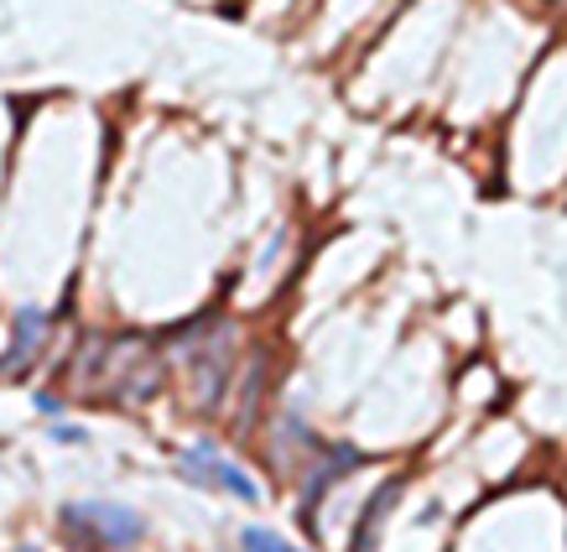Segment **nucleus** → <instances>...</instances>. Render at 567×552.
Segmentation results:
<instances>
[{"instance_id": "obj_1", "label": "nucleus", "mask_w": 567, "mask_h": 552, "mask_svg": "<svg viewBox=\"0 0 567 552\" xmlns=\"http://www.w3.org/2000/svg\"><path fill=\"white\" fill-rule=\"evenodd\" d=\"M182 470L198 474V479H214L219 490L240 495V500H260V485H255L240 464H230L224 454H214V443H198V449H188V454H182Z\"/></svg>"}, {"instance_id": "obj_2", "label": "nucleus", "mask_w": 567, "mask_h": 552, "mask_svg": "<svg viewBox=\"0 0 567 552\" xmlns=\"http://www.w3.org/2000/svg\"><path fill=\"white\" fill-rule=\"evenodd\" d=\"M68 516L84 521V532H94L99 542H110V548L141 542V516L131 511V506H104V500H94V506H74Z\"/></svg>"}, {"instance_id": "obj_3", "label": "nucleus", "mask_w": 567, "mask_h": 552, "mask_svg": "<svg viewBox=\"0 0 567 552\" xmlns=\"http://www.w3.org/2000/svg\"><path fill=\"white\" fill-rule=\"evenodd\" d=\"M42 339H47V318L37 313V308H26V313L16 318V350H11V365L0 375H21L26 365H32V355L42 350Z\"/></svg>"}, {"instance_id": "obj_4", "label": "nucleus", "mask_w": 567, "mask_h": 552, "mask_svg": "<svg viewBox=\"0 0 567 552\" xmlns=\"http://www.w3.org/2000/svg\"><path fill=\"white\" fill-rule=\"evenodd\" d=\"M240 542H245V552H292L276 532H266V527H245V537H240Z\"/></svg>"}]
</instances>
